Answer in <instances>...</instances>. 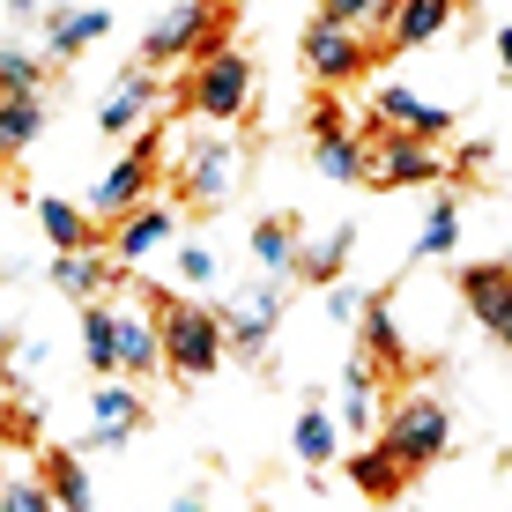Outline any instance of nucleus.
<instances>
[{
    "label": "nucleus",
    "instance_id": "nucleus-18",
    "mask_svg": "<svg viewBox=\"0 0 512 512\" xmlns=\"http://www.w3.org/2000/svg\"><path fill=\"white\" fill-rule=\"evenodd\" d=\"M38 231H45L52 253H97V216L60 201V193H38Z\"/></svg>",
    "mask_w": 512,
    "mask_h": 512
},
{
    "label": "nucleus",
    "instance_id": "nucleus-8",
    "mask_svg": "<svg viewBox=\"0 0 512 512\" xmlns=\"http://www.w3.org/2000/svg\"><path fill=\"white\" fill-rule=\"evenodd\" d=\"M305 75L320 82V90H342V82L372 75V45H364L357 30H334L327 15H312L305 23Z\"/></svg>",
    "mask_w": 512,
    "mask_h": 512
},
{
    "label": "nucleus",
    "instance_id": "nucleus-3",
    "mask_svg": "<svg viewBox=\"0 0 512 512\" xmlns=\"http://www.w3.org/2000/svg\"><path fill=\"white\" fill-rule=\"evenodd\" d=\"M245 164H253V149L238 134H186L179 141V193L193 208H223L245 186Z\"/></svg>",
    "mask_w": 512,
    "mask_h": 512
},
{
    "label": "nucleus",
    "instance_id": "nucleus-32",
    "mask_svg": "<svg viewBox=\"0 0 512 512\" xmlns=\"http://www.w3.org/2000/svg\"><path fill=\"white\" fill-rule=\"evenodd\" d=\"M171 260H179V282H186V297H201V290H216V253H208L201 238H186V245H171Z\"/></svg>",
    "mask_w": 512,
    "mask_h": 512
},
{
    "label": "nucleus",
    "instance_id": "nucleus-9",
    "mask_svg": "<svg viewBox=\"0 0 512 512\" xmlns=\"http://www.w3.org/2000/svg\"><path fill=\"white\" fill-rule=\"evenodd\" d=\"M149 156H156V134H141L134 149H127V156H119V164L90 186V216H104V223L119 231L127 216H141V208H149V201H141V193H149V179H156Z\"/></svg>",
    "mask_w": 512,
    "mask_h": 512
},
{
    "label": "nucleus",
    "instance_id": "nucleus-23",
    "mask_svg": "<svg viewBox=\"0 0 512 512\" xmlns=\"http://www.w3.org/2000/svg\"><path fill=\"white\" fill-rule=\"evenodd\" d=\"M90 416H97V431H141V386L134 379H97V394H90Z\"/></svg>",
    "mask_w": 512,
    "mask_h": 512
},
{
    "label": "nucleus",
    "instance_id": "nucleus-19",
    "mask_svg": "<svg viewBox=\"0 0 512 512\" xmlns=\"http://www.w3.org/2000/svg\"><path fill=\"white\" fill-rule=\"evenodd\" d=\"M112 30V8H45V52L52 60H75Z\"/></svg>",
    "mask_w": 512,
    "mask_h": 512
},
{
    "label": "nucleus",
    "instance_id": "nucleus-27",
    "mask_svg": "<svg viewBox=\"0 0 512 512\" xmlns=\"http://www.w3.org/2000/svg\"><path fill=\"white\" fill-rule=\"evenodd\" d=\"M45 134V104L38 97H0V156H23Z\"/></svg>",
    "mask_w": 512,
    "mask_h": 512
},
{
    "label": "nucleus",
    "instance_id": "nucleus-29",
    "mask_svg": "<svg viewBox=\"0 0 512 512\" xmlns=\"http://www.w3.org/2000/svg\"><path fill=\"white\" fill-rule=\"evenodd\" d=\"M45 490H52V505H60V512H97L90 475H82L75 453H52V461H45Z\"/></svg>",
    "mask_w": 512,
    "mask_h": 512
},
{
    "label": "nucleus",
    "instance_id": "nucleus-35",
    "mask_svg": "<svg viewBox=\"0 0 512 512\" xmlns=\"http://www.w3.org/2000/svg\"><path fill=\"white\" fill-rule=\"evenodd\" d=\"M171 512H208V498H201V490H179V498H171Z\"/></svg>",
    "mask_w": 512,
    "mask_h": 512
},
{
    "label": "nucleus",
    "instance_id": "nucleus-1",
    "mask_svg": "<svg viewBox=\"0 0 512 512\" xmlns=\"http://www.w3.org/2000/svg\"><path fill=\"white\" fill-rule=\"evenodd\" d=\"M156 320H164V379H208L223 372V357H231V334H223V312L201 305V297H156Z\"/></svg>",
    "mask_w": 512,
    "mask_h": 512
},
{
    "label": "nucleus",
    "instance_id": "nucleus-17",
    "mask_svg": "<svg viewBox=\"0 0 512 512\" xmlns=\"http://www.w3.org/2000/svg\"><path fill=\"white\" fill-rule=\"evenodd\" d=\"M297 260H305V245H297V223H290V216H260V223H253V268L290 290V282H297Z\"/></svg>",
    "mask_w": 512,
    "mask_h": 512
},
{
    "label": "nucleus",
    "instance_id": "nucleus-5",
    "mask_svg": "<svg viewBox=\"0 0 512 512\" xmlns=\"http://www.w3.org/2000/svg\"><path fill=\"white\" fill-rule=\"evenodd\" d=\"M364 149H372V186H438L446 179L438 141L394 134V127H379V119H364Z\"/></svg>",
    "mask_w": 512,
    "mask_h": 512
},
{
    "label": "nucleus",
    "instance_id": "nucleus-14",
    "mask_svg": "<svg viewBox=\"0 0 512 512\" xmlns=\"http://www.w3.org/2000/svg\"><path fill=\"white\" fill-rule=\"evenodd\" d=\"M372 119H379V127H394V134H416V141L453 134V104H431L416 90H401V82H379V90H372Z\"/></svg>",
    "mask_w": 512,
    "mask_h": 512
},
{
    "label": "nucleus",
    "instance_id": "nucleus-20",
    "mask_svg": "<svg viewBox=\"0 0 512 512\" xmlns=\"http://www.w3.org/2000/svg\"><path fill=\"white\" fill-rule=\"evenodd\" d=\"M409 475H416V468L401 461L386 438H372L364 453H349V483H357L364 498H401V483H409Z\"/></svg>",
    "mask_w": 512,
    "mask_h": 512
},
{
    "label": "nucleus",
    "instance_id": "nucleus-26",
    "mask_svg": "<svg viewBox=\"0 0 512 512\" xmlns=\"http://www.w3.org/2000/svg\"><path fill=\"white\" fill-rule=\"evenodd\" d=\"M82 357H90V372L119 379V320H112V305L82 312Z\"/></svg>",
    "mask_w": 512,
    "mask_h": 512
},
{
    "label": "nucleus",
    "instance_id": "nucleus-31",
    "mask_svg": "<svg viewBox=\"0 0 512 512\" xmlns=\"http://www.w3.org/2000/svg\"><path fill=\"white\" fill-rule=\"evenodd\" d=\"M38 52H23V45H15L8 38V52H0V97H38Z\"/></svg>",
    "mask_w": 512,
    "mask_h": 512
},
{
    "label": "nucleus",
    "instance_id": "nucleus-12",
    "mask_svg": "<svg viewBox=\"0 0 512 512\" xmlns=\"http://www.w3.org/2000/svg\"><path fill=\"white\" fill-rule=\"evenodd\" d=\"M275 327H282V282H260L223 305V334H231L238 357H268L275 349Z\"/></svg>",
    "mask_w": 512,
    "mask_h": 512
},
{
    "label": "nucleus",
    "instance_id": "nucleus-11",
    "mask_svg": "<svg viewBox=\"0 0 512 512\" xmlns=\"http://www.w3.org/2000/svg\"><path fill=\"white\" fill-rule=\"evenodd\" d=\"M461 305L475 312V327H483L498 349H512V268H498V260L461 268Z\"/></svg>",
    "mask_w": 512,
    "mask_h": 512
},
{
    "label": "nucleus",
    "instance_id": "nucleus-6",
    "mask_svg": "<svg viewBox=\"0 0 512 512\" xmlns=\"http://www.w3.org/2000/svg\"><path fill=\"white\" fill-rule=\"evenodd\" d=\"M386 446L401 453L409 468H431V461H446V446H453V416H446V401H431V394H409L394 416H386Z\"/></svg>",
    "mask_w": 512,
    "mask_h": 512
},
{
    "label": "nucleus",
    "instance_id": "nucleus-13",
    "mask_svg": "<svg viewBox=\"0 0 512 512\" xmlns=\"http://www.w3.org/2000/svg\"><path fill=\"white\" fill-rule=\"evenodd\" d=\"M119 320V379H156L164 372V320H156V305L141 297V305H112Z\"/></svg>",
    "mask_w": 512,
    "mask_h": 512
},
{
    "label": "nucleus",
    "instance_id": "nucleus-28",
    "mask_svg": "<svg viewBox=\"0 0 512 512\" xmlns=\"http://www.w3.org/2000/svg\"><path fill=\"white\" fill-rule=\"evenodd\" d=\"M461 245V201L453 193H431V216H423V231H416V260H438V253H453Z\"/></svg>",
    "mask_w": 512,
    "mask_h": 512
},
{
    "label": "nucleus",
    "instance_id": "nucleus-34",
    "mask_svg": "<svg viewBox=\"0 0 512 512\" xmlns=\"http://www.w3.org/2000/svg\"><path fill=\"white\" fill-rule=\"evenodd\" d=\"M327 312H334V320H364L372 305H364V297L349 290V282H334V290H327Z\"/></svg>",
    "mask_w": 512,
    "mask_h": 512
},
{
    "label": "nucleus",
    "instance_id": "nucleus-22",
    "mask_svg": "<svg viewBox=\"0 0 512 512\" xmlns=\"http://www.w3.org/2000/svg\"><path fill=\"white\" fill-rule=\"evenodd\" d=\"M290 453H297L305 468H327L334 453H342V423H334V416L320 409V401H312V409L290 423Z\"/></svg>",
    "mask_w": 512,
    "mask_h": 512
},
{
    "label": "nucleus",
    "instance_id": "nucleus-24",
    "mask_svg": "<svg viewBox=\"0 0 512 512\" xmlns=\"http://www.w3.org/2000/svg\"><path fill=\"white\" fill-rule=\"evenodd\" d=\"M372 416H379V364L357 357L342 372V431H372Z\"/></svg>",
    "mask_w": 512,
    "mask_h": 512
},
{
    "label": "nucleus",
    "instance_id": "nucleus-16",
    "mask_svg": "<svg viewBox=\"0 0 512 512\" xmlns=\"http://www.w3.org/2000/svg\"><path fill=\"white\" fill-rule=\"evenodd\" d=\"M171 238H179V216L149 201V208H141V216H127V223H119V231H112V245H104V253H112L119 268H141V260H149V253H164Z\"/></svg>",
    "mask_w": 512,
    "mask_h": 512
},
{
    "label": "nucleus",
    "instance_id": "nucleus-15",
    "mask_svg": "<svg viewBox=\"0 0 512 512\" xmlns=\"http://www.w3.org/2000/svg\"><path fill=\"white\" fill-rule=\"evenodd\" d=\"M127 275L119 260H104V253H52V290L60 297H75V312H90V305H112V282Z\"/></svg>",
    "mask_w": 512,
    "mask_h": 512
},
{
    "label": "nucleus",
    "instance_id": "nucleus-10",
    "mask_svg": "<svg viewBox=\"0 0 512 512\" xmlns=\"http://www.w3.org/2000/svg\"><path fill=\"white\" fill-rule=\"evenodd\" d=\"M156 97H164V82H156V67H119L112 75V90L97 97V127L112 134V141H141V127H149V112H156Z\"/></svg>",
    "mask_w": 512,
    "mask_h": 512
},
{
    "label": "nucleus",
    "instance_id": "nucleus-7",
    "mask_svg": "<svg viewBox=\"0 0 512 512\" xmlns=\"http://www.w3.org/2000/svg\"><path fill=\"white\" fill-rule=\"evenodd\" d=\"M312 164H320L334 186L372 179V149H364V134L342 119V104H312Z\"/></svg>",
    "mask_w": 512,
    "mask_h": 512
},
{
    "label": "nucleus",
    "instance_id": "nucleus-2",
    "mask_svg": "<svg viewBox=\"0 0 512 512\" xmlns=\"http://www.w3.org/2000/svg\"><path fill=\"white\" fill-rule=\"evenodd\" d=\"M179 97H186V112L216 119V127H238V119L253 112V60H245L238 45H216L208 60H193V67H186Z\"/></svg>",
    "mask_w": 512,
    "mask_h": 512
},
{
    "label": "nucleus",
    "instance_id": "nucleus-25",
    "mask_svg": "<svg viewBox=\"0 0 512 512\" xmlns=\"http://www.w3.org/2000/svg\"><path fill=\"white\" fill-rule=\"evenodd\" d=\"M446 23H453V0H401L386 38H394V45H431Z\"/></svg>",
    "mask_w": 512,
    "mask_h": 512
},
{
    "label": "nucleus",
    "instance_id": "nucleus-21",
    "mask_svg": "<svg viewBox=\"0 0 512 512\" xmlns=\"http://www.w3.org/2000/svg\"><path fill=\"white\" fill-rule=\"evenodd\" d=\"M349 245H357V231H349V223L320 231V238L305 245V260H297V282H320V290H334V282H342V268H349Z\"/></svg>",
    "mask_w": 512,
    "mask_h": 512
},
{
    "label": "nucleus",
    "instance_id": "nucleus-4",
    "mask_svg": "<svg viewBox=\"0 0 512 512\" xmlns=\"http://www.w3.org/2000/svg\"><path fill=\"white\" fill-rule=\"evenodd\" d=\"M223 30V8H201V0H179V8H156L149 38H141V67H164V60H208Z\"/></svg>",
    "mask_w": 512,
    "mask_h": 512
},
{
    "label": "nucleus",
    "instance_id": "nucleus-33",
    "mask_svg": "<svg viewBox=\"0 0 512 512\" xmlns=\"http://www.w3.org/2000/svg\"><path fill=\"white\" fill-rule=\"evenodd\" d=\"M0 512H60L52 505V490L38 475H8V490H0Z\"/></svg>",
    "mask_w": 512,
    "mask_h": 512
},
{
    "label": "nucleus",
    "instance_id": "nucleus-36",
    "mask_svg": "<svg viewBox=\"0 0 512 512\" xmlns=\"http://www.w3.org/2000/svg\"><path fill=\"white\" fill-rule=\"evenodd\" d=\"M498 60H505V75H512V23L498 30Z\"/></svg>",
    "mask_w": 512,
    "mask_h": 512
},
{
    "label": "nucleus",
    "instance_id": "nucleus-30",
    "mask_svg": "<svg viewBox=\"0 0 512 512\" xmlns=\"http://www.w3.org/2000/svg\"><path fill=\"white\" fill-rule=\"evenodd\" d=\"M364 357L379 364V372H394L401 357H409V349H401V327H394V312H386V297H372V312H364Z\"/></svg>",
    "mask_w": 512,
    "mask_h": 512
}]
</instances>
